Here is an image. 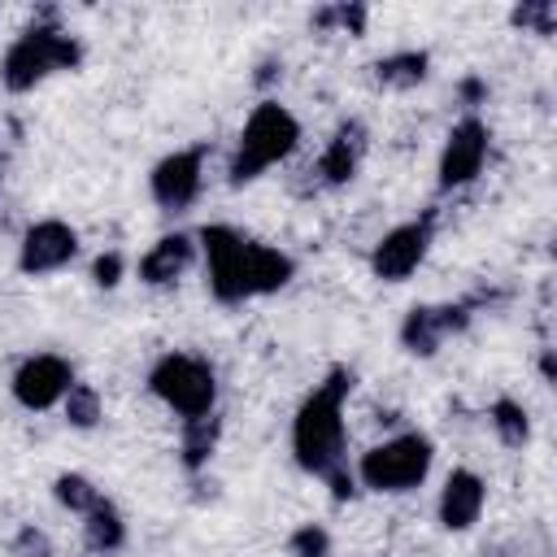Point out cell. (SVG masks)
<instances>
[{
  "label": "cell",
  "instance_id": "cell-1",
  "mask_svg": "<svg viewBox=\"0 0 557 557\" xmlns=\"http://www.w3.org/2000/svg\"><path fill=\"white\" fill-rule=\"evenodd\" d=\"M200 252H205V274H209V292L213 300L222 305H239V300H252V296H270L278 287L292 283L296 265L287 252L270 248V244H257L248 235H239L235 226H205L200 235Z\"/></svg>",
  "mask_w": 557,
  "mask_h": 557
},
{
  "label": "cell",
  "instance_id": "cell-2",
  "mask_svg": "<svg viewBox=\"0 0 557 557\" xmlns=\"http://www.w3.org/2000/svg\"><path fill=\"white\" fill-rule=\"evenodd\" d=\"M352 387V374L344 366H335L322 383H313V392L300 400L296 418H292V453L296 466L309 474H335L344 470V448H348V426H344V396Z\"/></svg>",
  "mask_w": 557,
  "mask_h": 557
},
{
  "label": "cell",
  "instance_id": "cell-3",
  "mask_svg": "<svg viewBox=\"0 0 557 557\" xmlns=\"http://www.w3.org/2000/svg\"><path fill=\"white\" fill-rule=\"evenodd\" d=\"M296 144H300V122L292 117V109H283L278 100H261L235 139V152L226 161V178L235 187H244V183L261 178L270 165L287 161L296 152Z\"/></svg>",
  "mask_w": 557,
  "mask_h": 557
},
{
  "label": "cell",
  "instance_id": "cell-4",
  "mask_svg": "<svg viewBox=\"0 0 557 557\" xmlns=\"http://www.w3.org/2000/svg\"><path fill=\"white\" fill-rule=\"evenodd\" d=\"M78 61H83V48H78L74 35H65L61 26L35 22V26H26V30L9 44V52H4V61H0V83H4L9 91H30V87H39L48 74L74 70Z\"/></svg>",
  "mask_w": 557,
  "mask_h": 557
},
{
  "label": "cell",
  "instance_id": "cell-5",
  "mask_svg": "<svg viewBox=\"0 0 557 557\" xmlns=\"http://www.w3.org/2000/svg\"><path fill=\"white\" fill-rule=\"evenodd\" d=\"M148 392L170 409L178 413L183 422H200V418H213V405H218V374L205 357L196 352H165L157 357V366L148 370Z\"/></svg>",
  "mask_w": 557,
  "mask_h": 557
},
{
  "label": "cell",
  "instance_id": "cell-6",
  "mask_svg": "<svg viewBox=\"0 0 557 557\" xmlns=\"http://www.w3.org/2000/svg\"><path fill=\"white\" fill-rule=\"evenodd\" d=\"M431 461H435V444L422 431H400L361 453L357 483L370 492H413L431 474Z\"/></svg>",
  "mask_w": 557,
  "mask_h": 557
},
{
  "label": "cell",
  "instance_id": "cell-7",
  "mask_svg": "<svg viewBox=\"0 0 557 557\" xmlns=\"http://www.w3.org/2000/svg\"><path fill=\"white\" fill-rule=\"evenodd\" d=\"M431 235H435V213H422V218H409V222L392 226L370 252V274L383 278V283H405L422 265V257L431 248Z\"/></svg>",
  "mask_w": 557,
  "mask_h": 557
},
{
  "label": "cell",
  "instance_id": "cell-8",
  "mask_svg": "<svg viewBox=\"0 0 557 557\" xmlns=\"http://www.w3.org/2000/svg\"><path fill=\"white\" fill-rule=\"evenodd\" d=\"M205 187V148H178L170 157H161L148 174V191L165 213H183L187 205H196Z\"/></svg>",
  "mask_w": 557,
  "mask_h": 557
},
{
  "label": "cell",
  "instance_id": "cell-9",
  "mask_svg": "<svg viewBox=\"0 0 557 557\" xmlns=\"http://www.w3.org/2000/svg\"><path fill=\"white\" fill-rule=\"evenodd\" d=\"M70 383H74V366H70L65 357H57V352H35V357H26V361L13 370V383H9V387H13V400H17L22 409L44 413V409H52V405L65 400Z\"/></svg>",
  "mask_w": 557,
  "mask_h": 557
},
{
  "label": "cell",
  "instance_id": "cell-10",
  "mask_svg": "<svg viewBox=\"0 0 557 557\" xmlns=\"http://www.w3.org/2000/svg\"><path fill=\"white\" fill-rule=\"evenodd\" d=\"M487 144H492V131L483 117H461L448 139H444V152H440V191H457L466 183L479 178L483 161H487Z\"/></svg>",
  "mask_w": 557,
  "mask_h": 557
},
{
  "label": "cell",
  "instance_id": "cell-11",
  "mask_svg": "<svg viewBox=\"0 0 557 557\" xmlns=\"http://www.w3.org/2000/svg\"><path fill=\"white\" fill-rule=\"evenodd\" d=\"M78 257V231L61 218H44V222H30L22 231V244H17V270L22 274H57L65 270L70 261Z\"/></svg>",
  "mask_w": 557,
  "mask_h": 557
},
{
  "label": "cell",
  "instance_id": "cell-12",
  "mask_svg": "<svg viewBox=\"0 0 557 557\" xmlns=\"http://www.w3.org/2000/svg\"><path fill=\"white\" fill-rule=\"evenodd\" d=\"M466 318H470V305H440V309L435 305H418L400 322V344L409 352H418V357H431L453 331L466 326Z\"/></svg>",
  "mask_w": 557,
  "mask_h": 557
},
{
  "label": "cell",
  "instance_id": "cell-13",
  "mask_svg": "<svg viewBox=\"0 0 557 557\" xmlns=\"http://www.w3.org/2000/svg\"><path fill=\"white\" fill-rule=\"evenodd\" d=\"M483 500H487V483L474 474V470H453L440 487V527L444 531H470L483 513Z\"/></svg>",
  "mask_w": 557,
  "mask_h": 557
},
{
  "label": "cell",
  "instance_id": "cell-14",
  "mask_svg": "<svg viewBox=\"0 0 557 557\" xmlns=\"http://www.w3.org/2000/svg\"><path fill=\"white\" fill-rule=\"evenodd\" d=\"M196 257V239L187 231H174V235H161L144 257H139V283L148 287H170L183 278V270L191 265Z\"/></svg>",
  "mask_w": 557,
  "mask_h": 557
},
{
  "label": "cell",
  "instance_id": "cell-15",
  "mask_svg": "<svg viewBox=\"0 0 557 557\" xmlns=\"http://www.w3.org/2000/svg\"><path fill=\"white\" fill-rule=\"evenodd\" d=\"M361 152H366V126H361V122H344V126L326 139V148H322V157H318L322 183H326V187L348 183V178L357 174V165H361Z\"/></svg>",
  "mask_w": 557,
  "mask_h": 557
},
{
  "label": "cell",
  "instance_id": "cell-16",
  "mask_svg": "<svg viewBox=\"0 0 557 557\" xmlns=\"http://www.w3.org/2000/svg\"><path fill=\"white\" fill-rule=\"evenodd\" d=\"M83 540H87L91 553H117L126 544V522L104 496L83 513Z\"/></svg>",
  "mask_w": 557,
  "mask_h": 557
},
{
  "label": "cell",
  "instance_id": "cell-17",
  "mask_svg": "<svg viewBox=\"0 0 557 557\" xmlns=\"http://www.w3.org/2000/svg\"><path fill=\"white\" fill-rule=\"evenodd\" d=\"M374 70L383 87H413L426 78V52H396V57H383Z\"/></svg>",
  "mask_w": 557,
  "mask_h": 557
},
{
  "label": "cell",
  "instance_id": "cell-18",
  "mask_svg": "<svg viewBox=\"0 0 557 557\" xmlns=\"http://www.w3.org/2000/svg\"><path fill=\"white\" fill-rule=\"evenodd\" d=\"M61 405H65V422L78 426V431H87V426L100 422V392H96L91 383H78V379H74Z\"/></svg>",
  "mask_w": 557,
  "mask_h": 557
},
{
  "label": "cell",
  "instance_id": "cell-19",
  "mask_svg": "<svg viewBox=\"0 0 557 557\" xmlns=\"http://www.w3.org/2000/svg\"><path fill=\"white\" fill-rule=\"evenodd\" d=\"M492 426H496L500 444H509V448H522L527 435H531L527 409H522L518 400H496V405H492Z\"/></svg>",
  "mask_w": 557,
  "mask_h": 557
},
{
  "label": "cell",
  "instance_id": "cell-20",
  "mask_svg": "<svg viewBox=\"0 0 557 557\" xmlns=\"http://www.w3.org/2000/svg\"><path fill=\"white\" fill-rule=\"evenodd\" d=\"M213 440H218V422H213V418L183 422V466H187V470H200L205 457L213 453Z\"/></svg>",
  "mask_w": 557,
  "mask_h": 557
},
{
  "label": "cell",
  "instance_id": "cell-21",
  "mask_svg": "<svg viewBox=\"0 0 557 557\" xmlns=\"http://www.w3.org/2000/svg\"><path fill=\"white\" fill-rule=\"evenodd\" d=\"M52 492H57V500H61L70 513H87V509L100 500V487H96L91 479H83V474H57Z\"/></svg>",
  "mask_w": 557,
  "mask_h": 557
},
{
  "label": "cell",
  "instance_id": "cell-22",
  "mask_svg": "<svg viewBox=\"0 0 557 557\" xmlns=\"http://www.w3.org/2000/svg\"><path fill=\"white\" fill-rule=\"evenodd\" d=\"M287 548H292L296 557H326V553H331V535L309 522V527H300V531L287 540Z\"/></svg>",
  "mask_w": 557,
  "mask_h": 557
},
{
  "label": "cell",
  "instance_id": "cell-23",
  "mask_svg": "<svg viewBox=\"0 0 557 557\" xmlns=\"http://www.w3.org/2000/svg\"><path fill=\"white\" fill-rule=\"evenodd\" d=\"M553 13H557V9H553L548 0H540V4H522V9H513V22H518V26H535L540 35H548V30H553Z\"/></svg>",
  "mask_w": 557,
  "mask_h": 557
},
{
  "label": "cell",
  "instance_id": "cell-24",
  "mask_svg": "<svg viewBox=\"0 0 557 557\" xmlns=\"http://www.w3.org/2000/svg\"><path fill=\"white\" fill-rule=\"evenodd\" d=\"M91 278L100 287H117V278H122V252H100L91 261Z\"/></svg>",
  "mask_w": 557,
  "mask_h": 557
},
{
  "label": "cell",
  "instance_id": "cell-25",
  "mask_svg": "<svg viewBox=\"0 0 557 557\" xmlns=\"http://www.w3.org/2000/svg\"><path fill=\"white\" fill-rule=\"evenodd\" d=\"M0 170H4V161H0Z\"/></svg>",
  "mask_w": 557,
  "mask_h": 557
}]
</instances>
